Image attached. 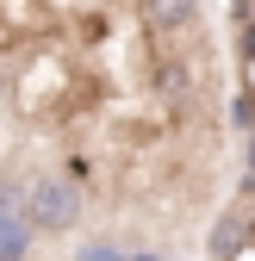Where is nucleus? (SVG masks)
Returning <instances> with one entry per match:
<instances>
[{
	"label": "nucleus",
	"mask_w": 255,
	"mask_h": 261,
	"mask_svg": "<svg viewBox=\"0 0 255 261\" xmlns=\"http://www.w3.org/2000/svg\"><path fill=\"white\" fill-rule=\"evenodd\" d=\"M81 261H118V255H112L106 243H87V249H81Z\"/></svg>",
	"instance_id": "nucleus-4"
},
{
	"label": "nucleus",
	"mask_w": 255,
	"mask_h": 261,
	"mask_svg": "<svg viewBox=\"0 0 255 261\" xmlns=\"http://www.w3.org/2000/svg\"><path fill=\"white\" fill-rule=\"evenodd\" d=\"M19 193H25V218L38 224L44 237L81 224V193L62 180V174H31V180H19Z\"/></svg>",
	"instance_id": "nucleus-1"
},
{
	"label": "nucleus",
	"mask_w": 255,
	"mask_h": 261,
	"mask_svg": "<svg viewBox=\"0 0 255 261\" xmlns=\"http://www.w3.org/2000/svg\"><path fill=\"white\" fill-rule=\"evenodd\" d=\"M143 19L162 25V31H174V25L193 19V0H143Z\"/></svg>",
	"instance_id": "nucleus-3"
},
{
	"label": "nucleus",
	"mask_w": 255,
	"mask_h": 261,
	"mask_svg": "<svg viewBox=\"0 0 255 261\" xmlns=\"http://www.w3.org/2000/svg\"><path fill=\"white\" fill-rule=\"evenodd\" d=\"M243 56H255V19L243 25Z\"/></svg>",
	"instance_id": "nucleus-5"
},
{
	"label": "nucleus",
	"mask_w": 255,
	"mask_h": 261,
	"mask_svg": "<svg viewBox=\"0 0 255 261\" xmlns=\"http://www.w3.org/2000/svg\"><path fill=\"white\" fill-rule=\"evenodd\" d=\"M243 243H249V218H243V212H224L218 230H212V261H237Z\"/></svg>",
	"instance_id": "nucleus-2"
}]
</instances>
